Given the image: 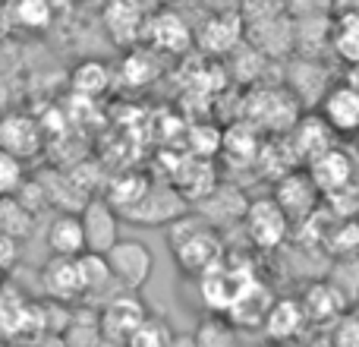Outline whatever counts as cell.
Wrapping results in <instances>:
<instances>
[{"instance_id":"obj_19","label":"cell","mask_w":359,"mask_h":347,"mask_svg":"<svg viewBox=\"0 0 359 347\" xmlns=\"http://www.w3.org/2000/svg\"><path fill=\"white\" fill-rule=\"evenodd\" d=\"M309 174L318 183L322 196H328V192L347 190L350 186V180H353V162L347 158V152H341L337 145H331L328 152H322L318 158L309 162Z\"/></svg>"},{"instance_id":"obj_6","label":"cell","mask_w":359,"mask_h":347,"mask_svg":"<svg viewBox=\"0 0 359 347\" xmlns=\"http://www.w3.org/2000/svg\"><path fill=\"white\" fill-rule=\"evenodd\" d=\"M104 259L111 266L114 281L120 287H126V291H142L151 278V268H155L151 249L142 240H133V237H120L104 253Z\"/></svg>"},{"instance_id":"obj_26","label":"cell","mask_w":359,"mask_h":347,"mask_svg":"<svg viewBox=\"0 0 359 347\" xmlns=\"http://www.w3.org/2000/svg\"><path fill=\"white\" fill-rule=\"evenodd\" d=\"M155 51L149 48H130L123 57V67H120V79L130 89H142L155 79Z\"/></svg>"},{"instance_id":"obj_10","label":"cell","mask_w":359,"mask_h":347,"mask_svg":"<svg viewBox=\"0 0 359 347\" xmlns=\"http://www.w3.org/2000/svg\"><path fill=\"white\" fill-rule=\"evenodd\" d=\"M299 303H303L306 319H309L312 329H331V325L353 306L328 275L309 281V284L303 287V294H299Z\"/></svg>"},{"instance_id":"obj_33","label":"cell","mask_w":359,"mask_h":347,"mask_svg":"<svg viewBox=\"0 0 359 347\" xmlns=\"http://www.w3.org/2000/svg\"><path fill=\"white\" fill-rule=\"evenodd\" d=\"M287 10L293 16H306V13H334V0H287Z\"/></svg>"},{"instance_id":"obj_12","label":"cell","mask_w":359,"mask_h":347,"mask_svg":"<svg viewBox=\"0 0 359 347\" xmlns=\"http://www.w3.org/2000/svg\"><path fill=\"white\" fill-rule=\"evenodd\" d=\"M0 149H6L22 162H32L44 149V126L25 111L0 114Z\"/></svg>"},{"instance_id":"obj_8","label":"cell","mask_w":359,"mask_h":347,"mask_svg":"<svg viewBox=\"0 0 359 347\" xmlns=\"http://www.w3.org/2000/svg\"><path fill=\"white\" fill-rule=\"evenodd\" d=\"M246 44H252L268 60H290L297 51V29H293V13H278L246 22Z\"/></svg>"},{"instance_id":"obj_13","label":"cell","mask_w":359,"mask_h":347,"mask_svg":"<svg viewBox=\"0 0 359 347\" xmlns=\"http://www.w3.org/2000/svg\"><path fill=\"white\" fill-rule=\"evenodd\" d=\"M82 230H86V249L104 256L120 240V211L104 196H92L79 211Z\"/></svg>"},{"instance_id":"obj_35","label":"cell","mask_w":359,"mask_h":347,"mask_svg":"<svg viewBox=\"0 0 359 347\" xmlns=\"http://www.w3.org/2000/svg\"><path fill=\"white\" fill-rule=\"evenodd\" d=\"M10 35H13V25H10V16H6L4 0H0V44H4Z\"/></svg>"},{"instance_id":"obj_37","label":"cell","mask_w":359,"mask_h":347,"mask_svg":"<svg viewBox=\"0 0 359 347\" xmlns=\"http://www.w3.org/2000/svg\"><path fill=\"white\" fill-rule=\"evenodd\" d=\"M170 347H196V338H177V335H174Z\"/></svg>"},{"instance_id":"obj_40","label":"cell","mask_w":359,"mask_h":347,"mask_svg":"<svg viewBox=\"0 0 359 347\" xmlns=\"http://www.w3.org/2000/svg\"><path fill=\"white\" fill-rule=\"evenodd\" d=\"M50 4L57 6V10H60V6H67V4H73V0H50Z\"/></svg>"},{"instance_id":"obj_1","label":"cell","mask_w":359,"mask_h":347,"mask_svg":"<svg viewBox=\"0 0 359 347\" xmlns=\"http://www.w3.org/2000/svg\"><path fill=\"white\" fill-rule=\"evenodd\" d=\"M168 247L174 253L177 268L189 278H198L224 259V240L217 228L202 215H189V211L168 224Z\"/></svg>"},{"instance_id":"obj_9","label":"cell","mask_w":359,"mask_h":347,"mask_svg":"<svg viewBox=\"0 0 359 347\" xmlns=\"http://www.w3.org/2000/svg\"><path fill=\"white\" fill-rule=\"evenodd\" d=\"M145 16H149L145 0H104L101 6V25H104L107 38L126 51L142 44Z\"/></svg>"},{"instance_id":"obj_20","label":"cell","mask_w":359,"mask_h":347,"mask_svg":"<svg viewBox=\"0 0 359 347\" xmlns=\"http://www.w3.org/2000/svg\"><path fill=\"white\" fill-rule=\"evenodd\" d=\"M44 243L54 256H82L86 249V230H82V218L73 211H60L50 218L48 230H44Z\"/></svg>"},{"instance_id":"obj_34","label":"cell","mask_w":359,"mask_h":347,"mask_svg":"<svg viewBox=\"0 0 359 347\" xmlns=\"http://www.w3.org/2000/svg\"><path fill=\"white\" fill-rule=\"evenodd\" d=\"M205 10H240L243 0H198Z\"/></svg>"},{"instance_id":"obj_28","label":"cell","mask_w":359,"mask_h":347,"mask_svg":"<svg viewBox=\"0 0 359 347\" xmlns=\"http://www.w3.org/2000/svg\"><path fill=\"white\" fill-rule=\"evenodd\" d=\"M170 341H174V332H170V325L164 322V319H158V316H149L130 335L126 347H170Z\"/></svg>"},{"instance_id":"obj_30","label":"cell","mask_w":359,"mask_h":347,"mask_svg":"<svg viewBox=\"0 0 359 347\" xmlns=\"http://www.w3.org/2000/svg\"><path fill=\"white\" fill-rule=\"evenodd\" d=\"M350 303H359V256H341L328 275Z\"/></svg>"},{"instance_id":"obj_15","label":"cell","mask_w":359,"mask_h":347,"mask_svg":"<svg viewBox=\"0 0 359 347\" xmlns=\"http://www.w3.org/2000/svg\"><path fill=\"white\" fill-rule=\"evenodd\" d=\"M306 329H312L299 297H274L271 310H268L262 332H265L268 344H287V341H303Z\"/></svg>"},{"instance_id":"obj_36","label":"cell","mask_w":359,"mask_h":347,"mask_svg":"<svg viewBox=\"0 0 359 347\" xmlns=\"http://www.w3.org/2000/svg\"><path fill=\"white\" fill-rule=\"evenodd\" d=\"M347 82H350V86H353L356 92H359V63H353V67H347Z\"/></svg>"},{"instance_id":"obj_16","label":"cell","mask_w":359,"mask_h":347,"mask_svg":"<svg viewBox=\"0 0 359 347\" xmlns=\"http://www.w3.org/2000/svg\"><path fill=\"white\" fill-rule=\"evenodd\" d=\"M318 114H322V120L334 130V136L359 133V92L350 82L331 86L328 92H325V98L318 101Z\"/></svg>"},{"instance_id":"obj_23","label":"cell","mask_w":359,"mask_h":347,"mask_svg":"<svg viewBox=\"0 0 359 347\" xmlns=\"http://www.w3.org/2000/svg\"><path fill=\"white\" fill-rule=\"evenodd\" d=\"M114 82V73L111 67H107L104 60H95V57H88V60H79L73 67V73H69V89H73L79 98H101V95L111 89Z\"/></svg>"},{"instance_id":"obj_25","label":"cell","mask_w":359,"mask_h":347,"mask_svg":"<svg viewBox=\"0 0 359 347\" xmlns=\"http://www.w3.org/2000/svg\"><path fill=\"white\" fill-rule=\"evenodd\" d=\"M149 177H142V174H120V177L111 180V186H107L104 199L114 205L117 211H130L133 205L139 202V199L149 192Z\"/></svg>"},{"instance_id":"obj_21","label":"cell","mask_w":359,"mask_h":347,"mask_svg":"<svg viewBox=\"0 0 359 347\" xmlns=\"http://www.w3.org/2000/svg\"><path fill=\"white\" fill-rule=\"evenodd\" d=\"M4 6L13 32H25V35H41L57 19V6L50 0H4Z\"/></svg>"},{"instance_id":"obj_18","label":"cell","mask_w":359,"mask_h":347,"mask_svg":"<svg viewBox=\"0 0 359 347\" xmlns=\"http://www.w3.org/2000/svg\"><path fill=\"white\" fill-rule=\"evenodd\" d=\"M271 303H274V294L268 291V284H262L259 278H252L240 294H236V300L230 303V310L224 319H227L233 329H262Z\"/></svg>"},{"instance_id":"obj_24","label":"cell","mask_w":359,"mask_h":347,"mask_svg":"<svg viewBox=\"0 0 359 347\" xmlns=\"http://www.w3.org/2000/svg\"><path fill=\"white\" fill-rule=\"evenodd\" d=\"M0 230L10 234L13 240L25 243L35 230V211L32 205H25L19 196H4L0 199Z\"/></svg>"},{"instance_id":"obj_27","label":"cell","mask_w":359,"mask_h":347,"mask_svg":"<svg viewBox=\"0 0 359 347\" xmlns=\"http://www.w3.org/2000/svg\"><path fill=\"white\" fill-rule=\"evenodd\" d=\"M192 338H196V347H240L236 329L227 319H205Z\"/></svg>"},{"instance_id":"obj_29","label":"cell","mask_w":359,"mask_h":347,"mask_svg":"<svg viewBox=\"0 0 359 347\" xmlns=\"http://www.w3.org/2000/svg\"><path fill=\"white\" fill-rule=\"evenodd\" d=\"M25 190V162L0 149V199L4 196H19Z\"/></svg>"},{"instance_id":"obj_4","label":"cell","mask_w":359,"mask_h":347,"mask_svg":"<svg viewBox=\"0 0 359 347\" xmlns=\"http://www.w3.org/2000/svg\"><path fill=\"white\" fill-rule=\"evenodd\" d=\"M246 41V19L240 10H205L196 25V48L205 57H230Z\"/></svg>"},{"instance_id":"obj_17","label":"cell","mask_w":359,"mask_h":347,"mask_svg":"<svg viewBox=\"0 0 359 347\" xmlns=\"http://www.w3.org/2000/svg\"><path fill=\"white\" fill-rule=\"evenodd\" d=\"M293 29H297V51H293V57L322 60L325 54H331L334 13H306V16H293Z\"/></svg>"},{"instance_id":"obj_31","label":"cell","mask_w":359,"mask_h":347,"mask_svg":"<svg viewBox=\"0 0 359 347\" xmlns=\"http://www.w3.org/2000/svg\"><path fill=\"white\" fill-rule=\"evenodd\" d=\"M331 347H359V303L331 325Z\"/></svg>"},{"instance_id":"obj_22","label":"cell","mask_w":359,"mask_h":347,"mask_svg":"<svg viewBox=\"0 0 359 347\" xmlns=\"http://www.w3.org/2000/svg\"><path fill=\"white\" fill-rule=\"evenodd\" d=\"M331 145H334V130L322 120V114L303 117L293 124V152H297L299 158L312 162V158H318L322 152H328Z\"/></svg>"},{"instance_id":"obj_32","label":"cell","mask_w":359,"mask_h":347,"mask_svg":"<svg viewBox=\"0 0 359 347\" xmlns=\"http://www.w3.org/2000/svg\"><path fill=\"white\" fill-rule=\"evenodd\" d=\"M19 247H22V243L0 230V275H6L19 262Z\"/></svg>"},{"instance_id":"obj_11","label":"cell","mask_w":359,"mask_h":347,"mask_svg":"<svg viewBox=\"0 0 359 347\" xmlns=\"http://www.w3.org/2000/svg\"><path fill=\"white\" fill-rule=\"evenodd\" d=\"M271 196L278 199V205L287 211V218H290L293 224H303L318 211L322 190H318V183L312 180L309 171L306 174L303 171H290V174H284V177L278 180V186H274Z\"/></svg>"},{"instance_id":"obj_38","label":"cell","mask_w":359,"mask_h":347,"mask_svg":"<svg viewBox=\"0 0 359 347\" xmlns=\"http://www.w3.org/2000/svg\"><path fill=\"white\" fill-rule=\"evenodd\" d=\"M271 347H309L306 341H287V344H271Z\"/></svg>"},{"instance_id":"obj_7","label":"cell","mask_w":359,"mask_h":347,"mask_svg":"<svg viewBox=\"0 0 359 347\" xmlns=\"http://www.w3.org/2000/svg\"><path fill=\"white\" fill-rule=\"evenodd\" d=\"M186 211H189V202H186V196L177 190L174 183H170V186L151 183L149 192H145V196L139 199L130 211H123V221L168 228V224H174L177 218H183Z\"/></svg>"},{"instance_id":"obj_5","label":"cell","mask_w":359,"mask_h":347,"mask_svg":"<svg viewBox=\"0 0 359 347\" xmlns=\"http://www.w3.org/2000/svg\"><path fill=\"white\" fill-rule=\"evenodd\" d=\"M149 316L151 313H149V306H145V300L139 297V291H126V287H120V291H114L111 297L101 303L98 332H101V338H107V341L126 344L130 335Z\"/></svg>"},{"instance_id":"obj_14","label":"cell","mask_w":359,"mask_h":347,"mask_svg":"<svg viewBox=\"0 0 359 347\" xmlns=\"http://www.w3.org/2000/svg\"><path fill=\"white\" fill-rule=\"evenodd\" d=\"M41 284L57 303H79L86 300V281H82L79 256H54L41 268Z\"/></svg>"},{"instance_id":"obj_41","label":"cell","mask_w":359,"mask_h":347,"mask_svg":"<svg viewBox=\"0 0 359 347\" xmlns=\"http://www.w3.org/2000/svg\"><path fill=\"white\" fill-rule=\"evenodd\" d=\"M0 278H4V275H0Z\"/></svg>"},{"instance_id":"obj_39","label":"cell","mask_w":359,"mask_h":347,"mask_svg":"<svg viewBox=\"0 0 359 347\" xmlns=\"http://www.w3.org/2000/svg\"><path fill=\"white\" fill-rule=\"evenodd\" d=\"M158 4H174V6H180V4H192V0H158Z\"/></svg>"},{"instance_id":"obj_2","label":"cell","mask_w":359,"mask_h":347,"mask_svg":"<svg viewBox=\"0 0 359 347\" xmlns=\"http://www.w3.org/2000/svg\"><path fill=\"white\" fill-rule=\"evenodd\" d=\"M142 48L155 51V54L180 57L196 48V29L174 4L149 6V16H145L142 25Z\"/></svg>"},{"instance_id":"obj_3","label":"cell","mask_w":359,"mask_h":347,"mask_svg":"<svg viewBox=\"0 0 359 347\" xmlns=\"http://www.w3.org/2000/svg\"><path fill=\"white\" fill-rule=\"evenodd\" d=\"M293 221L287 218V211L278 205L274 196H262V199H249L246 215H243V230H246L249 243L255 249H265V253H274L287 243L290 237Z\"/></svg>"}]
</instances>
